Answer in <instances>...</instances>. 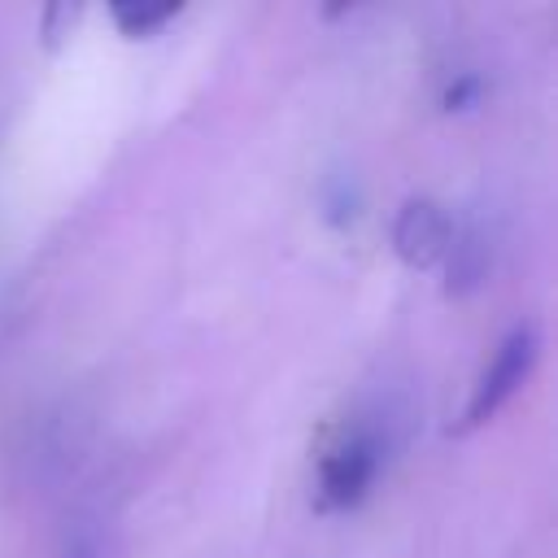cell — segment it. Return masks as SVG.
Instances as JSON below:
<instances>
[{"label": "cell", "instance_id": "obj_4", "mask_svg": "<svg viewBox=\"0 0 558 558\" xmlns=\"http://www.w3.org/2000/svg\"><path fill=\"white\" fill-rule=\"evenodd\" d=\"M445 262H449V283H445V292H449V296H462V292H471V288L488 275V244H480V235H462V240L453 235Z\"/></svg>", "mask_w": 558, "mask_h": 558}, {"label": "cell", "instance_id": "obj_3", "mask_svg": "<svg viewBox=\"0 0 558 558\" xmlns=\"http://www.w3.org/2000/svg\"><path fill=\"white\" fill-rule=\"evenodd\" d=\"M449 244H453V218L432 196H410L397 209V218H392V253L410 270H427V266L445 262Z\"/></svg>", "mask_w": 558, "mask_h": 558}, {"label": "cell", "instance_id": "obj_6", "mask_svg": "<svg viewBox=\"0 0 558 558\" xmlns=\"http://www.w3.org/2000/svg\"><path fill=\"white\" fill-rule=\"evenodd\" d=\"M480 96H484V78H480L475 70H466V74H458V78L445 87L440 105H445L449 113H462V109H475V105H480Z\"/></svg>", "mask_w": 558, "mask_h": 558}, {"label": "cell", "instance_id": "obj_1", "mask_svg": "<svg viewBox=\"0 0 558 558\" xmlns=\"http://www.w3.org/2000/svg\"><path fill=\"white\" fill-rule=\"evenodd\" d=\"M536 357H541V327H536V323L510 327V331L501 336V344L493 349L488 366L480 371L475 388H471V401H466V410H462V432L488 423V418L523 388V379L532 375Z\"/></svg>", "mask_w": 558, "mask_h": 558}, {"label": "cell", "instance_id": "obj_8", "mask_svg": "<svg viewBox=\"0 0 558 558\" xmlns=\"http://www.w3.org/2000/svg\"><path fill=\"white\" fill-rule=\"evenodd\" d=\"M61 558H109V541L100 532H74L61 549Z\"/></svg>", "mask_w": 558, "mask_h": 558}, {"label": "cell", "instance_id": "obj_2", "mask_svg": "<svg viewBox=\"0 0 558 558\" xmlns=\"http://www.w3.org/2000/svg\"><path fill=\"white\" fill-rule=\"evenodd\" d=\"M379 458L384 453H379L375 436H366V432H357L344 445H336L331 453H323V462H318V506L323 510H353L371 493V484L379 475Z\"/></svg>", "mask_w": 558, "mask_h": 558}, {"label": "cell", "instance_id": "obj_7", "mask_svg": "<svg viewBox=\"0 0 558 558\" xmlns=\"http://www.w3.org/2000/svg\"><path fill=\"white\" fill-rule=\"evenodd\" d=\"M74 17H78V4H52V9L44 13V44H48V48H57V44L70 35Z\"/></svg>", "mask_w": 558, "mask_h": 558}, {"label": "cell", "instance_id": "obj_5", "mask_svg": "<svg viewBox=\"0 0 558 558\" xmlns=\"http://www.w3.org/2000/svg\"><path fill=\"white\" fill-rule=\"evenodd\" d=\"M179 9H183V4H113V22H118L122 35L148 39V35H157Z\"/></svg>", "mask_w": 558, "mask_h": 558}]
</instances>
